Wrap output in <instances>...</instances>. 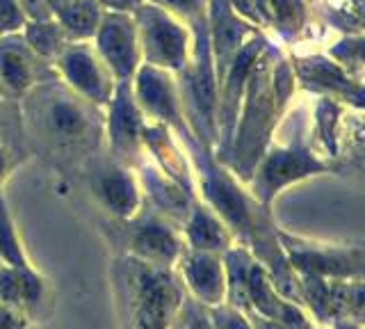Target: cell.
Wrapping results in <instances>:
<instances>
[{
  "instance_id": "obj_1",
  "label": "cell",
  "mask_w": 365,
  "mask_h": 329,
  "mask_svg": "<svg viewBox=\"0 0 365 329\" xmlns=\"http://www.w3.org/2000/svg\"><path fill=\"white\" fill-rule=\"evenodd\" d=\"M140 323L142 329H165L171 306L176 300V290L167 277L158 272H144L140 279Z\"/></svg>"
},
{
  "instance_id": "obj_2",
  "label": "cell",
  "mask_w": 365,
  "mask_h": 329,
  "mask_svg": "<svg viewBox=\"0 0 365 329\" xmlns=\"http://www.w3.org/2000/svg\"><path fill=\"white\" fill-rule=\"evenodd\" d=\"M101 53L119 76H128L135 66V35L128 19L112 16L101 28L98 35Z\"/></svg>"
},
{
  "instance_id": "obj_3",
  "label": "cell",
  "mask_w": 365,
  "mask_h": 329,
  "mask_svg": "<svg viewBox=\"0 0 365 329\" xmlns=\"http://www.w3.org/2000/svg\"><path fill=\"white\" fill-rule=\"evenodd\" d=\"M43 131L57 144H73L83 140L89 133V121L83 108H78L71 101H55L43 112Z\"/></svg>"
},
{
  "instance_id": "obj_4",
  "label": "cell",
  "mask_w": 365,
  "mask_h": 329,
  "mask_svg": "<svg viewBox=\"0 0 365 329\" xmlns=\"http://www.w3.org/2000/svg\"><path fill=\"white\" fill-rule=\"evenodd\" d=\"M144 39L153 58L167 64H176L182 55V49H185L182 32L165 19H153L151 24H148Z\"/></svg>"
},
{
  "instance_id": "obj_5",
  "label": "cell",
  "mask_w": 365,
  "mask_h": 329,
  "mask_svg": "<svg viewBox=\"0 0 365 329\" xmlns=\"http://www.w3.org/2000/svg\"><path fill=\"white\" fill-rule=\"evenodd\" d=\"M133 249L144 258H153V260H160V263H169V260L176 258L178 245L174 241V236H171L165 226L146 224L135 233Z\"/></svg>"
},
{
  "instance_id": "obj_6",
  "label": "cell",
  "mask_w": 365,
  "mask_h": 329,
  "mask_svg": "<svg viewBox=\"0 0 365 329\" xmlns=\"http://www.w3.org/2000/svg\"><path fill=\"white\" fill-rule=\"evenodd\" d=\"M64 69L71 78V83L78 85L85 94L103 98L106 96V87H103V76L98 74L94 60L89 58L85 51H71L64 60Z\"/></svg>"
},
{
  "instance_id": "obj_7",
  "label": "cell",
  "mask_w": 365,
  "mask_h": 329,
  "mask_svg": "<svg viewBox=\"0 0 365 329\" xmlns=\"http://www.w3.org/2000/svg\"><path fill=\"white\" fill-rule=\"evenodd\" d=\"M187 279L203 300L217 302L222 298V268L210 256H197L187 263Z\"/></svg>"
},
{
  "instance_id": "obj_8",
  "label": "cell",
  "mask_w": 365,
  "mask_h": 329,
  "mask_svg": "<svg viewBox=\"0 0 365 329\" xmlns=\"http://www.w3.org/2000/svg\"><path fill=\"white\" fill-rule=\"evenodd\" d=\"M98 192L103 201H106L114 213H121V215L130 213L137 203L133 181L121 172L103 174L98 178Z\"/></svg>"
},
{
  "instance_id": "obj_9",
  "label": "cell",
  "mask_w": 365,
  "mask_h": 329,
  "mask_svg": "<svg viewBox=\"0 0 365 329\" xmlns=\"http://www.w3.org/2000/svg\"><path fill=\"white\" fill-rule=\"evenodd\" d=\"M60 14L73 35H89L98 24V9L91 0H68Z\"/></svg>"
},
{
  "instance_id": "obj_10",
  "label": "cell",
  "mask_w": 365,
  "mask_h": 329,
  "mask_svg": "<svg viewBox=\"0 0 365 329\" xmlns=\"http://www.w3.org/2000/svg\"><path fill=\"white\" fill-rule=\"evenodd\" d=\"M190 241L197 249H212V247H220L224 241V233H222V226L217 222L212 215H208L205 211H197L192 218L190 224Z\"/></svg>"
},
{
  "instance_id": "obj_11",
  "label": "cell",
  "mask_w": 365,
  "mask_h": 329,
  "mask_svg": "<svg viewBox=\"0 0 365 329\" xmlns=\"http://www.w3.org/2000/svg\"><path fill=\"white\" fill-rule=\"evenodd\" d=\"M304 172H308L306 161H299V158L290 156V153H281L267 165L265 174H262V181H265L267 188H279L283 183H288L290 178L302 176Z\"/></svg>"
},
{
  "instance_id": "obj_12",
  "label": "cell",
  "mask_w": 365,
  "mask_h": 329,
  "mask_svg": "<svg viewBox=\"0 0 365 329\" xmlns=\"http://www.w3.org/2000/svg\"><path fill=\"white\" fill-rule=\"evenodd\" d=\"M0 74H3L5 83L11 89H23L30 83V71L26 66V60L19 53H5L3 62H0Z\"/></svg>"
},
{
  "instance_id": "obj_13",
  "label": "cell",
  "mask_w": 365,
  "mask_h": 329,
  "mask_svg": "<svg viewBox=\"0 0 365 329\" xmlns=\"http://www.w3.org/2000/svg\"><path fill=\"white\" fill-rule=\"evenodd\" d=\"M0 254H3L7 260H11L16 268H26L23 263V256H21V249H19V243L14 238V231H11V224L5 215V208L3 203H0Z\"/></svg>"
},
{
  "instance_id": "obj_14",
  "label": "cell",
  "mask_w": 365,
  "mask_h": 329,
  "mask_svg": "<svg viewBox=\"0 0 365 329\" xmlns=\"http://www.w3.org/2000/svg\"><path fill=\"white\" fill-rule=\"evenodd\" d=\"M32 41H34V46H37L39 53L48 55L57 46V32L51 28H37V32H32Z\"/></svg>"
},
{
  "instance_id": "obj_15",
  "label": "cell",
  "mask_w": 365,
  "mask_h": 329,
  "mask_svg": "<svg viewBox=\"0 0 365 329\" xmlns=\"http://www.w3.org/2000/svg\"><path fill=\"white\" fill-rule=\"evenodd\" d=\"M26 327V318L19 313V309L9 304H0V329H23Z\"/></svg>"
},
{
  "instance_id": "obj_16",
  "label": "cell",
  "mask_w": 365,
  "mask_h": 329,
  "mask_svg": "<svg viewBox=\"0 0 365 329\" xmlns=\"http://www.w3.org/2000/svg\"><path fill=\"white\" fill-rule=\"evenodd\" d=\"M19 26V12L11 0H0V28Z\"/></svg>"
},
{
  "instance_id": "obj_17",
  "label": "cell",
  "mask_w": 365,
  "mask_h": 329,
  "mask_svg": "<svg viewBox=\"0 0 365 329\" xmlns=\"http://www.w3.org/2000/svg\"><path fill=\"white\" fill-rule=\"evenodd\" d=\"M106 3L114 5V7H125V5H130L133 0H106Z\"/></svg>"
},
{
  "instance_id": "obj_18",
  "label": "cell",
  "mask_w": 365,
  "mask_h": 329,
  "mask_svg": "<svg viewBox=\"0 0 365 329\" xmlns=\"http://www.w3.org/2000/svg\"><path fill=\"white\" fill-rule=\"evenodd\" d=\"M3 169H5V161H3V153H0V176H3Z\"/></svg>"
}]
</instances>
